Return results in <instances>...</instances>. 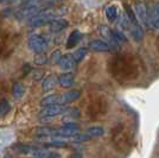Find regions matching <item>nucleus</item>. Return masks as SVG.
<instances>
[{
  "label": "nucleus",
  "mask_w": 159,
  "mask_h": 158,
  "mask_svg": "<svg viewBox=\"0 0 159 158\" xmlns=\"http://www.w3.org/2000/svg\"><path fill=\"white\" fill-rule=\"evenodd\" d=\"M109 70L113 77L125 82L128 80H133L138 74L137 63L134 62V57L129 55H116L109 63Z\"/></svg>",
  "instance_id": "1"
},
{
  "label": "nucleus",
  "mask_w": 159,
  "mask_h": 158,
  "mask_svg": "<svg viewBox=\"0 0 159 158\" xmlns=\"http://www.w3.org/2000/svg\"><path fill=\"white\" fill-rule=\"evenodd\" d=\"M58 10H55V8H45L43 11H40L39 13H37L36 16H33L32 18L27 20V25L31 27H39L44 26L50 24L52 20L57 19L58 18Z\"/></svg>",
  "instance_id": "2"
},
{
  "label": "nucleus",
  "mask_w": 159,
  "mask_h": 158,
  "mask_svg": "<svg viewBox=\"0 0 159 158\" xmlns=\"http://www.w3.org/2000/svg\"><path fill=\"white\" fill-rule=\"evenodd\" d=\"M112 140L113 144L115 145L118 149L124 150L128 146L129 143V138H128V133H127V128L125 127L124 124H119L116 125L112 131Z\"/></svg>",
  "instance_id": "3"
},
{
  "label": "nucleus",
  "mask_w": 159,
  "mask_h": 158,
  "mask_svg": "<svg viewBox=\"0 0 159 158\" xmlns=\"http://www.w3.org/2000/svg\"><path fill=\"white\" fill-rule=\"evenodd\" d=\"M107 113V101L103 98H95L88 106V115L93 120L105 117Z\"/></svg>",
  "instance_id": "4"
},
{
  "label": "nucleus",
  "mask_w": 159,
  "mask_h": 158,
  "mask_svg": "<svg viewBox=\"0 0 159 158\" xmlns=\"http://www.w3.org/2000/svg\"><path fill=\"white\" fill-rule=\"evenodd\" d=\"M27 46L34 53H42L48 49V40L40 33H33L29 37Z\"/></svg>",
  "instance_id": "5"
},
{
  "label": "nucleus",
  "mask_w": 159,
  "mask_h": 158,
  "mask_svg": "<svg viewBox=\"0 0 159 158\" xmlns=\"http://www.w3.org/2000/svg\"><path fill=\"white\" fill-rule=\"evenodd\" d=\"M68 107L63 104H53V105L44 106L39 112V117L42 120H49V119L64 114Z\"/></svg>",
  "instance_id": "6"
},
{
  "label": "nucleus",
  "mask_w": 159,
  "mask_h": 158,
  "mask_svg": "<svg viewBox=\"0 0 159 158\" xmlns=\"http://www.w3.org/2000/svg\"><path fill=\"white\" fill-rule=\"evenodd\" d=\"M105 133V128L102 126H93L89 127L88 130H86V132L83 133H79L75 137V142H88V140H93L95 138H99L101 136H103Z\"/></svg>",
  "instance_id": "7"
},
{
  "label": "nucleus",
  "mask_w": 159,
  "mask_h": 158,
  "mask_svg": "<svg viewBox=\"0 0 159 158\" xmlns=\"http://www.w3.org/2000/svg\"><path fill=\"white\" fill-rule=\"evenodd\" d=\"M79 133V125H76L75 123H66L61 128L56 130L55 138H75Z\"/></svg>",
  "instance_id": "8"
},
{
  "label": "nucleus",
  "mask_w": 159,
  "mask_h": 158,
  "mask_svg": "<svg viewBox=\"0 0 159 158\" xmlns=\"http://www.w3.org/2000/svg\"><path fill=\"white\" fill-rule=\"evenodd\" d=\"M89 49L92 51H95V53H112L114 51L113 48L106 40H92L89 43Z\"/></svg>",
  "instance_id": "9"
},
{
  "label": "nucleus",
  "mask_w": 159,
  "mask_h": 158,
  "mask_svg": "<svg viewBox=\"0 0 159 158\" xmlns=\"http://www.w3.org/2000/svg\"><path fill=\"white\" fill-rule=\"evenodd\" d=\"M56 130L57 128H52L49 126H42V127H38L34 130L33 136L36 138H55Z\"/></svg>",
  "instance_id": "10"
},
{
  "label": "nucleus",
  "mask_w": 159,
  "mask_h": 158,
  "mask_svg": "<svg viewBox=\"0 0 159 158\" xmlns=\"http://www.w3.org/2000/svg\"><path fill=\"white\" fill-rule=\"evenodd\" d=\"M135 12L139 17L140 21L144 23V25L148 26V7L143 2H138L135 5Z\"/></svg>",
  "instance_id": "11"
},
{
  "label": "nucleus",
  "mask_w": 159,
  "mask_h": 158,
  "mask_svg": "<svg viewBox=\"0 0 159 158\" xmlns=\"http://www.w3.org/2000/svg\"><path fill=\"white\" fill-rule=\"evenodd\" d=\"M100 32L105 37L107 43L113 48V50H116V46L119 45V44L116 43V40L114 38V36H113V30H111L109 27L102 25V26H100Z\"/></svg>",
  "instance_id": "12"
},
{
  "label": "nucleus",
  "mask_w": 159,
  "mask_h": 158,
  "mask_svg": "<svg viewBox=\"0 0 159 158\" xmlns=\"http://www.w3.org/2000/svg\"><path fill=\"white\" fill-rule=\"evenodd\" d=\"M16 151L19 152V153H24V155H36L37 152L40 150V147L38 146H34V145H30V144H17L14 146Z\"/></svg>",
  "instance_id": "13"
},
{
  "label": "nucleus",
  "mask_w": 159,
  "mask_h": 158,
  "mask_svg": "<svg viewBox=\"0 0 159 158\" xmlns=\"http://www.w3.org/2000/svg\"><path fill=\"white\" fill-rule=\"evenodd\" d=\"M68 20L63 19V18H57V19L52 20L51 23H50V31L53 33H58L61 31H63L64 29L68 27Z\"/></svg>",
  "instance_id": "14"
},
{
  "label": "nucleus",
  "mask_w": 159,
  "mask_h": 158,
  "mask_svg": "<svg viewBox=\"0 0 159 158\" xmlns=\"http://www.w3.org/2000/svg\"><path fill=\"white\" fill-rule=\"evenodd\" d=\"M81 96V92L80 91H69V92H66L64 94H61V104L66 105V104H70L75 100H77Z\"/></svg>",
  "instance_id": "15"
},
{
  "label": "nucleus",
  "mask_w": 159,
  "mask_h": 158,
  "mask_svg": "<svg viewBox=\"0 0 159 158\" xmlns=\"http://www.w3.org/2000/svg\"><path fill=\"white\" fill-rule=\"evenodd\" d=\"M75 59H74L73 55H66V56H62V58L60 61V67L62 70H64V72H69V70H71L75 66Z\"/></svg>",
  "instance_id": "16"
},
{
  "label": "nucleus",
  "mask_w": 159,
  "mask_h": 158,
  "mask_svg": "<svg viewBox=\"0 0 159 158\" xmlns=\"http://www.w3.org/2000/svg\"><path fill=\"white\" fill-rule=\"evenodd\" d=\"M58 83L63 88H70L75 83V77L71 72H64L58 77Z\"/></svg>",
  "instance_id": "17"
},
{
  "label": "nucleus",
  "mask_w": 159,
  "mask_h": 158,
  "mask_svg": "<svg viewBox=\"0 0 159 158\" xmlns=\"http://www.w3.org/2000/svg\"><path fill=\"white\" fill-rule=\"evenodd\" d=\"M82 38V33L80 32L79 30H74L73 32L69 35V37H68V40H66V48L68 49H71L74 46L76 45L77 43H79L80 40Z\"/></svg>",
  "instance_id": "18"
},
{
  "label": "nucleus",
  "mask_w": 159,
  "mask_h": 158,
  "mask_svg": "<svg viewBox=\"0 0 159 158\" xmlns=\"http://www.w3.org/2000/svg\"><path fill=\"white\" fill-rule=\"evenodd\" d=\"M57 85V79L53 76V75H49L48 77L43 80V82H42V89L44 91V92H50V91H52L53 88L56 87Z\"/></svg>",
  "instance_id": "19"
},
{
  "label": "nucleus",
  "mask_w": 159,
  "mask_h": 158,
  "mask_svg": "<svg viewBox=\"0 0 159 158\" xmlns=\"http://www.w3.org/2000/svg\"><path fill=\"white\" fill-rule=\"evenodd\" d=\"M33 158H61V155L56 151H48L40 149L36 155H33Z\"/></svg>",
  "instance_id": "20"
},
{
  "label": "nucleus",
  "mask_w": 159,
  "mask_h": 158,
  "mask_svg": "<svg viewBox=\"0 0 159 158\" xmlns=\"http://www.w3.org/2000/svg\"><path fill=\"white\" fill-rule=\"evenodd\" d=\"M25 93V86L21 82H17L14 83L12 87V95L14 99H20Z\"/></svg>",
  "instance_id": "21"
},
{
  "label": "nucleus",
  "mask_w": 159,
  "mask_h": 158,
  "mask_svg": "<svg viewBox=\"0 0 159 158\" xmlns=\"http://www.w3.org/2000/svg\"><path fill=\"white\" fill-rule=\"evenodd\" d=\"M53 104H61V98L60 95L57 94H52V95H48L45 98H43L42 101H40V105L43 106H48V105H53Z\"/></svg>",
  "instance_id": "22"
},
{
  "label": "nucleus",
  "mask_w": 159,
  "mask_h": 158,
  "mask_svg": "<svg viewBox=\"0 0 159 158\" xmlns=\"http://www.w3.org/2000/svg\"><path fill=\"white\" fill-rule=\"evenodd\" d=\"M68 145H69V144H68L66 142L55 139V140H51V142H47V143H44V144H43V146H44V147H55V149H62V147H66Z\"/></svg>",
  "instance_id": "23"
},
{
  "label": "nucleus",
  "mask_w": 159,
  "mask_h": 158,
  "mask_svg": "<svg viewBox=\"0 0 159 158\" xmlns=\"http://www.w3.org/2000/svg\"><path fill=\"white\" fill-rule=\"evenodd\" d=\"M80 117V112L77 108H68L63 114V120H75Z\"/></svg>",
  "instance_id": "24"
},
{
  "label": "nucleus",
  "mask_w": 159,
  "mask_h": 158,
  "mask_svg": "<svg viewBox=\"0 0 159 158\" xmlns=\"http://www.w3.org/2000/svg\"><path fill=\"white\" fill-rule=\"evenodd\" d=\"M11 111V105L10 102L5 99L0 100V118H4L5 115H7Z\"/></svg>",
  "instance_id": "25"
},
{
  "label": "nucleus",
  "mask_w": 159,
  "mask_h": 158,
  "mask_svg": "<svg viewBox=\"0 0 159 158\" xmlns=\"http://www.w3.org/2000/svg\"><path fill=\"white\" fill-rule=\"evenodd\" d=\"M106 16L107 19L109 20L111 23L115 21L116 18H118V8L116 6H108L106 8Z\"/></svg>",
  "instance_id": "26"
},
{
  "label": "nucleus",
  "mask_w": 159,
  "mask_h": 158,
  "mask_svg": "<svg viewBox=\"0 0 159 158\" xmlns=\"http://www.w3.org/2000/svg\"><path fill=\"white\" fill-rule=\"evenodd\" d=\"M87 53H88V50H87L86 48H80L79 50H76V51L73 53V57H74V59H75V62H76V63H80L82 59L86 57Z\"/></svg>",
  "instance_id": "27"
},
{
  "label": "nucleus",
  "mask_w": 159,
  "mask_h": 158,
  "mask_svg": "<svg viewBox=\"0 0 159 158\" xmlns=\"http://www.w3.org/2000/svg\"><path fill=\"white\" fill-rule=\"evenodd\" d=\"M113 36H114V38H115L116 43H118L119 45L124 44V43H127L126 36H125L124 33L121 32V31H118V30H113Z\"/></svg>",
  "instance_id": "28"
},
{
  "label": "nucleus",
  "mask_w": 159,
  "mask_h": 158,
  "mask_svg": "<svg viewBox=\"0 0 159 158\" xmlns=\"http://www.w3.org/2000/svg\"><path fill=\"white\" fill-rule=\"evenodd\" d=\"M48 62V57L44 55V53H36V56H34V63L37 64V66H43V64H45Z\"/></svg>",
  "instance_id": "29"
},
{
  "label": "nucleus",
  "mask_w": 159,
  "mask_h": 158,
  "mask_svg": "<svg viewBox=\"0 0 159 158\" xmlns=\"http://www.w3.org/2000/svg\"><path fill=\"white\" fill-rule=\"evenodd\" d=\"M61 58H62L61 51L60 50H55V51L51 53V56H50V62H51L52 64H57V63H60Z\"/></svg>",
  "instance_id": "30"
},
{
  "label": "nucleus",
  "mask_w": 159,
  "mask_h": 158,
  "mask_svg": "<svg viewBox=\"0 0 159 158\" xmlns=\"http://www.w3.org/2000/svg\"><path fill=\"white\" fill-rule=\"evenodd\" d=\"M42 76H43V72H42V70H34V72H33V80H34V81H37V80H40V77H42Z\"/></svg>",
  "instance_id": "31"
},
{
  "label": "nucleus",
  "mask_w": 159,
  "mask_h": 158,
  "mask_svg": "<svg viewBox=\"0 0 159 158\" xmlns=\"http://www.w3.org/2000/svg\"><path fill=\"white\" fill-rule=\"evenodd\" d=\"M29 1H31V0H18V2H20L21 5H23V4H25V2H29Z\"/></svg>",
  "instance_id": "32"
},
{
  "label": "nucleus",
  "mask_w": 159,
  "mask_h": 158,
  "mask_svg": "<svg viewBox=\"0 0 159 158\" xmlns=\"http://www.w3.org/2000/svg\"><path fill=\"white\" fill-rule=\"evenodd\" d=\"M2 1H4V0H0V2H2Z\"/></svg>",
  "instance_id": "33"
}]
</instances>
